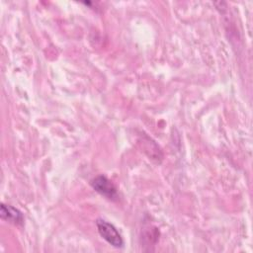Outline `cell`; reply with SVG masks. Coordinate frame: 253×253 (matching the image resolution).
<instances>
[{
	"mask_svg": "<svg viewBox=\"0 0 253 253\" xmlns=\"http://www.w3.org/2000/svg\"><path fill=\"white\" fill-rule=\"evenodd\" d=\"M96 225L99 234L112 246L120 248L124 245V240L118 229L110 222L104 219H97Z\"/></svg>",
	"mask_w": 253,
	"mask_h": 253,
	"instance_id": "cell-1",
	"label": "cell"
},
{
	"mask_svg": "<svg viewBox=\"0 0 253 253\" xmlns=\"http://www.w3.org/2000/svg\"><path fill=\"white\" fill-rule=\"evenodd\" d=\"M91 186L95 191H97L98 193H100L101 195L110 200H115L118 197L115 185L106 176L100 175L95 177L91 181Z\"/></svg>",
	"mask_w": 253,
	"mask_h": 253,
	"instance_id": "cell-2",
	"label": "cell"
},
{
	"mask_svg": "<svg viewBox=\"0 0 253 253\" xmlns=\"http://www.w3.org/2000/svg\"><path fill=\"white\" fill-rule=\"evenodd\" d=\"M0 215L3 219L10 221L14 224H23V221H24V216L22 212L19 210L13 208L12 206L2 204Z\"/></svg>",
	"mask_w": 253,
	"mask_h": 253,
	"instance_id": "cell-3",
	"label": "cell"
}]
</instances>
